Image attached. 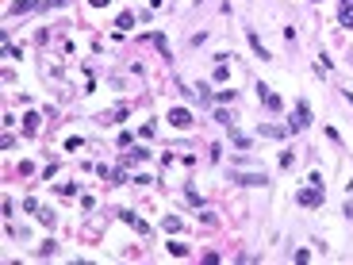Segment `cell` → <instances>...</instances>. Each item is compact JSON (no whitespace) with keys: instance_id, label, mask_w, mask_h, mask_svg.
<instances>
[{"instance_id":"cell-1","label":"cell","mask_w":353,"mask_h":265,"mask_svg":"<svg viewBox=\"0 0 353 265\" xmlns=\"http://www.w3.org/2000/svg\"><path fill=\"white\" fill-rule=\"evenodd\" d=\"M169 123L184 131V127H192V112H188V108H169Z\"/></svg>"},{"instance_id":"cell-2","label":"cell","mask_w":353,"mask_h":265,"mask_svg":"<svg viewBox=\"0 0 353 265\" xmlns=\"http://www.w3.org/2000/svg\"><path fill=\"white\" fill-rule=\"evenodd\" d=\"M299 204H307V207L323 204V185H315V189H303V192H299Z\"/></svg>"},{"instance_id":"cell-3","label":"cell","mask_w":353,"mask_h":265,"mask_svg":"<svg viewBox=\"0 0 353 265\" xmlns=\"http://www.w3.org/2000/svg\"><path fill=\"white\" fill-rule=\"evenodd\" d=\"M307 119H311V108L299 100V104H295V123H292V131H303V127H307Z\"/></svg>"},{"instance_id":"cell-4","label":"cell","mask_w":353,"mask_h":265,"mask_svg":"<svg viewBox=\"0 0 353 265\" xmlns=\"http://www.w3.org/2000/svg\"><path fill=\"white\" fill-rule=\"evenodd\" d=\"M235 181H242V185H269L265 173H235Z\"/></svg>"},{"instance_id":"cell-5","label":"cell","mask_w":353,"mask_h":265,"mask_svg":"<svg viewBox=\"0 0 353 265\" xmlns=\"http://www.w3.org/2000/svg\"><path fill=\"white\" fill-rule=\"evenodd\" d=\"M146 158H150V150H146V146H134L131 154H127V158H123V162L131 165V162H146Z\"/></svg>"},{"instance_id":"cell-6","label":"cell","mask_w":353,"mask_h":265,"mask_svg":"<svg viewBox=\"0 0 353 265\" xmlns=\"http://www.w3.org/2000/svg\"><path fill=\"white\" fill-rule=\"evenodd\" d=\"M342 23H350V27H353V0L342 4Z\"/></svg>"},{"instance_id":"cell-7","label":"cell","mask_w":353,"mask_h":265,"mask_svg":"<svg viewBox=\"0 0 353 265\" xmlns=\"http://www.w3.org/2000/svg\"><path fill=\"white\" fill-rule=\"evenodd\" d=\"M119 27H123V31L134 27V15H131V12H123V15H119Z\"/></svg>"},{"instance_id":"cell-8","label":"cell","mask_w":353,"mask_h":265,"mask_svg":"<svg viewBox=\"0 0 353 265\" xmlns=\"http://www.w3.org/2000/svg\"><path fill=\"white\" fill-rule=\"evenodd\" d=\"M165 231H180V219L176 215H165Z\"/></svg>"}]
</instances>
